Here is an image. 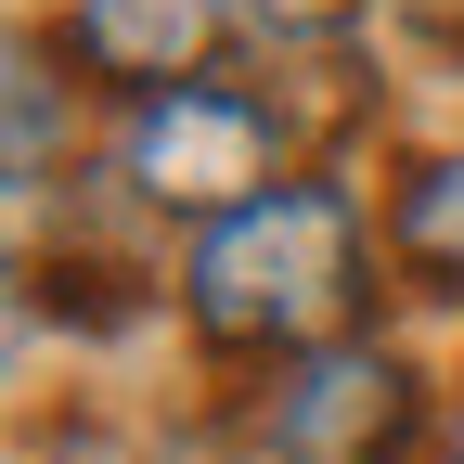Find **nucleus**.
<instances>
[{
  "label": "nucleus",
  "mask_w": 464,
  "mask_h": 464,
  "mask_svg": "<svg viewBox=\"0 0 464 464\" xmlns=\"http://www.w3.org/2000/svg\"><path fill=\"white\" fill-rule=\"evenodd\" d=\"M348 310H362V219H348L335 181H284L246 219L194 232V258H181V323L219 362L348 348Z\"/></svg>",
  "instance_id": "obj_1"
},
{
  "label": "nucleus",
  "mask_w": 464,
  "mask_h": 464,
  "mask_svg": "<svg viewBox=\"0 0 464 464\" xmlns=\"http://www.w3.org/2000/svg\"><path fill=\"white\" fill-rule=\"evenodd\" d=\"M116 181H130V207H168V219H246L258 194H284V116L258 91H155V103H116Z\"/></svg>",
  "instance_id": "obj_2"
},
{
  "label": "nucleus",
  "mask_w": 464,
  "mask_h": 464,
  "mask_svg": "<svg viewBox=\"0 0 464 464\" xmlns=\"http://www.w3.org/2000/svg\"><path fill=\"white\" fill-rule=\"evenodd\" d=\"M413 439H426V374L374 335L284 362L258 400V464H413Z\"/></svg>",
  "instance_id": "obj_3"
},
{
  "label": "nucleus",
  "mask_w": 464,
  "mask_h": 464,
  "mask_svg": "<svg viewBox=\"0 0 464 464\" xmlns=\"http://www.w3.org/2000/svg\"><path fill=\"white\" fill-rule=\"evenodd\" d=\"M232 39V0H65V65L103 78L116 103H155V91H194Z\"/></svg>",
  "instance_id": "obj_4"
},
{
  "label": "nucleus",
  "mask_w": 464,
  "mask_h": 464,
  "mask_svg": "<svg viewBox=\"0 0 464 464\" xmlns=\"http://www.w3.org/2000/svg\"><path fill=\"white\" fill-rule=\"evenodd\" d=\"M387 246H400V271H426L439 297H464V142L426 155L413 181L387 194Z\"/></svg>",
  "instance_id": "obj_5"
},
{
  "label": "nucleus",
  "mask_w": 464,
  "mask_h": 464,
  "mask_svg": "<svg viewBox=\"0 0 464 464\" xmlns=\"http://www.w3.org/2000/svg\"><path fill=\"white\" fill-rule=\"evenodd\" d=\"M0 103H14V194L39 207L52 168H65V78H52V39H14V78H0Z\"/></svg>",
  "instance_id": "obj_6"
},
{
  "label": "nucleus",
  "mask_w": 464,
  "mask_h": 464,
  "mask_svg": "<svg viewBox=\"0 0 464 464\" xmlns=\"http://www.w3.org/2000/svg\"><path fill=\"white\" fill-rule=\"evenodd\" d=\"M26 464H142V439H116V426L65 413V426H39V439H26Z\"/></svg>",
  "instance_id": "obj_7"
},
{
  "label": "nucleus",
  "mask_w": 464,
  "mask_h": 464,
  "mask_svg": "<svg viewBox=\"0 0 464 464\" xmlns=\"http://www.w3.org/2000/svg\"><path fill=\"white\" fill-rule=\"evenodd\" d=\"M232 14H246L258 39H335L348 14H362V0H232Z\"/></svg>",
  "instance_id": "obj_8"
},
{
  "label": "nucleus",
  "mask_w": 464,
  "mask_h": 464,
  "mask_svg": "<svg viewBox=\"0 0 464 464\" xmlns=\"http://www.w3.org/2000/svg\"><path fill=\"white\" fill-rule=\"evenodd\" d=\"M387 14H400V26H426L439 52H464V0H387Z\"/></svg>",
  "instance_id": "obj_9"
},
{
  "label": "nucleus",
  "mask_w": 464,
  "mask_h": 464,
  "mask_svg": "<svg viewBox=\"0 0 464 464\" xmlns=\"http://www.w3.org/2000/svg\"><path fill=\"white\" fill-rule=\"evenodd\" d=\"M439 464H464V426H451V451H439Z\"/></svg>",
  "instance_id": "obj_10"
}]
</instances>
